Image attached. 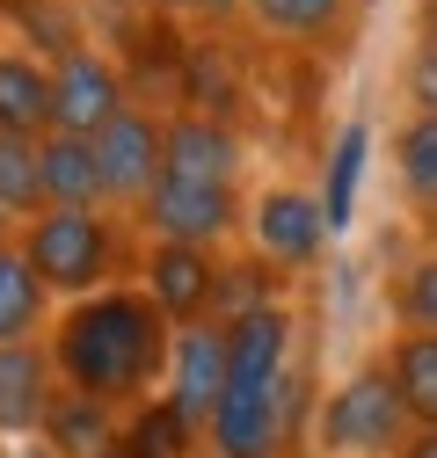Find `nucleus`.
I'll use <instances>...</instances> for the list:
<instances>
[{"label": "nucleus", "mask_w": 437, "mask_h": 458, "mask_svg": "<svg viewBox=\"0 0 437 458\" xmlns=\"http://www.w3.org/2000/svg\"><path fill=\"white\" fill-rule=\"evenodd\" d=\"M394 175H401L408 204L437 211V117H408L394 131Z\"/></svg>", "instance_id": "19"}, {"label": "nucleus", "mask_w": 437, "mask_h": 458, "mask_svg": "<svg viewBox=\"0 0 437 458\" xmlns=\"http://www.w3.org/2000/svg\"><path fill=\"white\" fill-rule=\"evenodd\" d=\"M0 131L51 139V66H37L30 51H0Z\"/></svg>", "instance_id": "13"}, {"label": "nucleus", "mask_w": 437, "mask_h": 458, "mask_svg": "<svg viewBox=\"0 0 437 458\" xmlns=\"http://www.w3.org/2000/svg\"><path fill=\"white\" fill-rule=\"evenodd\" d=\"M183 8H190V15H204V22H227L234 8H248V0H183Z\"/></svg>", "instance_id": "25"}, {"label": "nucleus", "mask_w": 437, "mask_h": 458, "mask_svg": "<svg viewBox=\"0 0 437 458\" xmlns=\"http://www.w3.org/2000/svg\"><path fill=\"white\" fill-rule=\"evenodd\" d=\"M124 102H132V95H124V73L109 66L95 44H66L59 59H51V131L95 139Z\"/></svg>", "instance_id": "8"}, {"label": "nucleus", "mask_w": 437, "mask_h": 458, "mask_svg": "<svg viewBox=\"0 0 437 458\" xmlns=\"http://www.w3.org/2000/svg\"><path fill=\"white\" fill-rule=\"evenodd\" d=\"M95 182H102V204H146V190L160 182V153H168V117L124 102L95 139Z\"/></svg>", "instance_id": "6"}, {"label": "nucleus", "mask_w": 437, "mask_h": 458, "mask_svg": "<svg viewBox=\"0 0 437 458\" xmlns=\"http://www.w3.org/2000/svg\"><path fill=\"white\" fill-rule=\"evenodd\" d=\"M379 364H387L408 422H416V429H437V335H408V327H401Z\"/></svg>", "instance_id": "14"}, {"label": "nucleus", "mask_w": 437, "mask_h": 458, "mask_svg": "<svg viewBox=\"0 0 437 458\" xmlns=\"http://www.w3.org/2000/svg\"><path fill=\"white\" fill-rule=\"evenodd\" d=\"M430 233H437V211H430Z\"/></svg>", "instance_id": "30"}, {"label": "nucleus", "mask_w": 437, "mask_h": 458, "mask_svg": "<svg viewBox=\"0 0 437 458\" xmlns=\"http://www.w3.org/2000/svg\"><path fill=\"white\" fill-rule=\"evenodd\" d=\"M37 160H44V204H102V182H95V146L73 139V131H51L37 139Z\"/></svg>", "instance_id": "16"}, {"label": "nucleus", "mask_w": 437, "mask_h": 458, "mask_svg": "<svg viewBox=\"0 0 437 458\" xmlns=\"http://www.w3.org/2000/svg\"><path fill=\"white\" fill-rule=\"evenodd\" d=\"M416 51L437 66V0H423V8H416Z\"/></svg>", "instance_id": "24"}, {"label": "nucleus", "mask_w": 437, "mask_h": 458, "mask_svg": "<svg viewBox=\"0 0 437 458\" xmlns=\"http://www.w3.org/2000/svg\"><path fill=\"white\" fill-rule=\"evenodd\" d=\"M59 400V364L51 342H0V444L15 437H44V415Z\"/></svg>", "instance_id": "11"}, {"label": "nucleus", "mask_w": 437, "mask_h": 458, "mask_svg": "<svg viewBox=\"0 0 437 458\" xmlns=\"http://www.w3.org/2000/svg\"><path fill=\"white\" fill-rule=\"evenodd\" d=\"M299 422V378H292V313L262 299L227 320V393L211 415V458H285Z\"/></svg>", "instance_id": "2"}, {"label": "nucleus", "mask_w": 437, "mask_h": 458, "mask_svg": "<svg viewBox=\"0 0 437 458\" xmlns=\"http://www.w3.org/2000/svg\"><path fill=\"white\" fill-rule=\"evenodd\" d=\"M139 218H146V233H153V241H176V248H218L248 211H241V182H211V175L160 167V182L146 190Z\"/></svg>", "instance_id": "5"}, {"label": "nucleus", "mask_w": 437, "mask_h": 458, "mask_svg": "<svg viewBox=\"0 0 437 458\" xmlns=\"http://www.w3.org/2000/svg\"><path fill=\"white\" fill-rule=\"evenodd\" d=\"M44 306H51V292L37 284L30 255L8 241V248H0V342H30L44 327Z\"/></svg>", "instance_id": "18"}, {"label": "nucleus", "mask_w": 437, "mask_h": 458, "mask_svg": "<svg viewBox=\"0 0 437 458\" xmlns=\"http://www.w3.org/2000/svg\"><path fill=\"white\" fill-rule=\"evenodd\" d=\"M139 292L160 306L168 327L190 320H218V292H227V269H218L211 248H176V241H153L146 248V284Z\"/></svg>", "instance_id": "9"}, {"label": "nucleus", "mask_w": 437, "mask_h": 458, "mask_svg": "<svg viewBox=\"0 0 437 458\" xmlns=\"http://www.w3.org/2000/svg\"><path fill=\"white\" fill-rule=\"evenodd\" d=\"M15 225H22V218H15L8 204H0V248H8V241H15Z\"/></svg>", "instance_id": "28"}, {"label": "nucleus", "mask_w": 437, "mask_h": 458, "mask_svg": "<svg viewBox=\"0 0 437 458\" xmlns=\"http://www.w3.org/2000/svg\"><path fill=\"white\" fill-rule=\"evenodd\" d=\"M168 342L176 327L160 320V306L139 284H109V292H88L51 320V364H59L66 393H88L102 408L132 415L168 378Z\"/></svg>", "instance_id": "1"}, {"label": "nucleus", "mask_w": 437, "mask_h": 458, "mask_svg": "<svg viewBox=\"0 0 437 458\" xmlns=\"http://www.w3.org/2000/svg\"><path fill=\"white\" fill-rule=\"evenodd\" d=\"M15 248L30 255V269H37V284L51 299H88V292H109V276H117V218H109L102 204H44L22 233H15Z\"/></svg>", "instance_id": "3"}, {"label": "nucleus", "mask_w": 437, "mask_h": 458, "mask_svg": "<svg viewBox=\"0 0 437 458\" xmlns=\"http://www.w3.org/2000/svg\"><path fill=\"white\" fill-rule=\"evenodd\" d=\"M0 204L15 218H37L44 211V160H37V139H8L0 131Z\"/></svg>", "instance_id": "20"}, {"label": "nucleus", "mask_w": 437, "mask_h": 458, "mask_svg": "<svg viewBox=\"0 0 437 458\" xmlns=\"http://www.w3.org/2000/svg\"><path fill=\"white\" fill-rule=\"evenodd\" d=\"M197 444H204V437L153 393V400H139V408L124 415V444H117V458H197Z\"/></svg>", "instance_id": "17"}, {"label": "nucleus", "mask_w": 437, "mask_h": 458, "mask_svg": "<svg viewBox=\"0 0 437 458\" xmlns=\"http://www.w3.org/2000/svg\"><path fill=\"white\" fill-rule=\"evenodd\" d=\"M364 153H372V131H364V124H343L336 146H328V167H321V225H328V233H343V225L357 218Z\"/></svg>", "instance_id": "15"}, {"label": "nucleus", "mask_w": 437, "mask_h": 458, "mask_svg": "<svg viewBox=\"0 0 437 458\" xmlns=\"http://www.w3.org/2000/svg\"><path fill=\"white\" fill-rule=\"evenodd\" d=\"M394 320L408 335H437V255H416L394 276Z\"/></svg>", "instance_id": "21"}, {"label": "nucleus", "mask_w": 437, "mask_h": 458, "mask_svg": "<svg viewBox=\"0 0 437 458\" xmlns=\"http://www.w3.org/2000/svg\"><path fill=\"white\" fill-rule=\"evenodd\" d=\"M248 241H255L262 262H278V269H306V262H321V248H328L321 197H313V190H292V182L262 190V197L248 204Z\"/></svg>", "instance_id": "10"}, {"label": "nucleus", "mask_w": 437, "mask_h": 458, "mask_svg": "<svg viewBox=\"0 0 437 458\" xmlns=\"http://www.w3.org/2000/svg\"><path fill=\"white\" fill-rule=\"evenodd\" d=\"M153 8H183V0H153Z\"/></svg>", "instance_id": "29"}, {"label": "nucleus", "mask_w": 437, "mask_h": 458, "mask_svg": "<svg viewBox=\"0 0 437 458\" xmlns=\"http://www.w3.org/2000/svg\"><path fill=\"white\" fill-rule=\"evenodd\" d=\"M44 444L59 451V458H117L124 415L102 408V400H88V393H66L59 386V400H51V415H44Z\"/></svg>", "instance_id": "12"}, {"label": "nucleus", "mask_w": 437, "mask_h": 458, "mask_svg": "<svg viewBox=\"0 0 437 458\" xmlns=\"http://www.w3.org/2000/svg\"><path fill=\"white\" fill-rule=\"evenodd\" d=\"M255 22L262 30H278V37H328L343 22V0H248Z\"/></svg>", "instance_id": "22"}, {"label": "nucleus", "mask_w": 437, "mask_h": 458, "mask_svg": "<svg viewBox=\"0 0 437 458\" xmlns=\"http://www.w3.org/2000/svg\"><path fill=\"white\" fill-rule=\"evenodd\" d=\"M408 88H416V109H423V117H437V66H430V59H416Z\"/></svg>", "instance_id": "23"}, {"label": "nucleus", "mask_w": 437, "mask_h": 458, "mask_svg": "<svg viewBox=\"0 0 437 458\" xmlns=\"http://www.w3.org/2000/svg\"><path fill=\"white\" fill-rule=\"evenodd\" d=\"M408 437H416V422H408V408H401L387 364L350 371L336 393L321 400V415H313L321 458H401Z\"/></svg>", "instance_id": "4"}, {"label": "nucleus", "mask_w": 437, "mask_h": 458, "mask_svg": "<svg viewBox=\"0 0 437 458\" xmlns=\"http://www.w3.org/2000/svg\"><path fill=\"white\" fill-rule=\"evenodd\" d=\"M401 458H437V429H416V437L401 444Z\"/></svg>", "instance_id": "27"}, {"label": "nucleus", "mask_w": 437, "mask_h": 458, "mask_svg": "<svg viewBox=\"0 0 437 458\" xmlns=\"http://www.w3.org/2000/svg\"><path fill=\"white\" fill-rule=\"evenodd\" d=\"M218 393H227V320H190L168 342V378H160V400L204 437L218 415Z\"/></svg>", "instance_id": "7"}, {"label": "nucleus", "mask_w": 437, "mask_h": 458, "mask_svg": "<svg viewBox=\"0 0 437 458\" xmlns=\"http://www.w3.org/2000/svg\"><path fill=\"white\" fill-rule=\"evenodd\" d=\"M0 458H59L44 437H15V444H0Z\"/></svg>", "instance_id": "26"}]
</instances>
